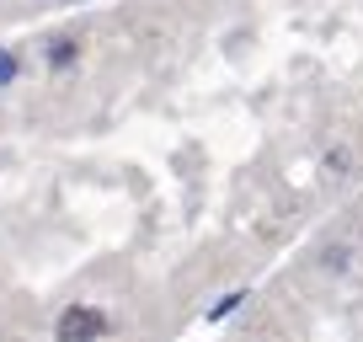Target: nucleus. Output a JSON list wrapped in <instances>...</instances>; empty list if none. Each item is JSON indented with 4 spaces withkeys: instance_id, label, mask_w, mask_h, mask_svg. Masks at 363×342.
<instances>
[{
    "instance_id": "nucleus-1",
    "label": "nucleus",
    "mask_w": 363,
    "mask_h": 342,
    "mask_svg": "<svg viewBox=\"0 0 363 342\" xmlns=\"http://www.w3.org/2000/svg\"><path fill=\"white\" fill-rule=\"evenodd\" d=\"M107 331V316L102 310H91V305H75L59 316V342H96Z\"/></svg>"
},
{
    "instance_id": "nucleus-2",
    "label": "nucleus",
    "mask_w": 363,
    "mask_h": 342,
    "mask_svg": "<svg viewBox=\"0 0 363 342\" xmlns=\"http://www.w3.org/2000/svg\"><path fill=\"white\" fill-rule=\"evenodd\" d=\"M48 65L69 70V65H75V43H69V38H54V43H48Z\"/></svg>"
},
{
    "instance_id": "nucleus-3",
    "label": "nucleus",
    "mask_w": 363,
    "mask_h": 342,
    "mask_svg": "<svg viewBox=\"0 0 363 342\" xmlns=\"http://www.w3.org/2000/svg\"><path fill=\"white\" fill-rule=\"evenodd\" d=\"M11 75H16V59H11V54H0V86H6Z\"/></svg>"
}]
</instances>
